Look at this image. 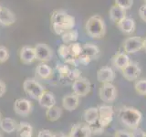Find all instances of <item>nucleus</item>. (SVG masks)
I'll list each match as a JSON object with an SVG mask.
<instances>
[{
    "instance_id": "obj_1",
    "label": "nucleus",
    "mask_w": 146,
    "mask_h": 137,
    "mask_svg": "<svg viewBox=\"0 0 146 137\" xmlns=\"http://www.w3.org/2000/svg\"><path fill=\"white\" fill-rule=\"evenodd\" d=\"M51 24L54 32L57 35L61 36L65 32L72 29L75 27V18L64 11L55 10L51 14Z\"/></svg>"
},
{
    "instance_id": "obj_2",
    "label": "nucleus",
    "mask_w": 146,
    "mask_h": 137,
    "mask_svg": "<svg viewBox=\"0 0 146 137\" xmlns=\"http://www.w3.org/2000/svg\"><path fill=\"white\" fill-rule=\"evenodd\" d=\"M119 117L123 124L132 130L139 127L143 119V114L139 110L133 107H122L119 112Z\"/></svg>"
},
{
    "instance_id": "obj_3",
    "label": "nucleus",
    "mask_w": 146,
    "mask_h": 137,
    "mask_svg": "<svg viewBox=\"0 0 146 137\" xmlns=\"http://www.w3.org/2000/svg\"><path fill=\"white\" fill-rule=\"evenodd\" d=\"M86 33L92 39L103 38L106 33V26L104 20L98 15L90 17L85 25Z\"/></svg>"
},
{
    "instance_id": "obj_4",
    "label": "nucleus",
    "mask_w": 146,
    "mask_h": 137,
    "mask_svg": "<svg viewBox=\"0 0 146 137\" xmlns=\"http://www.w3.org/2000/svg\"><path fill=\"white\" fill-rule=\"evenodd\" d=\"M23 90L29 97L35 100H38L41 94L46 90L44 87L36 79H33V78H29V79H27L24 81V83H23Z\"/></svg>"
},
{
    "instance_id": "obj_5",
    "label": "nucleus",
    "mask_w": 146,
    "mask_h": 137,
    "mask_svg": "<svg viewBox=\"0 0 146 137\" xmlns=\"http://www.w3.org/2000/svg\"><path fill=\"white\" fill-rule=\"evenodd\" d=\"M99 95L100 100L105 103H111L113 102L116 100L118 91L116 87L114 86L111 82H106L102 83V87L100 88Z\"/></svg>"
},
{
    "instance_id": "obj_6",
    "label": "nucleus",
    "mask_w": 146,
    "mask_h": 137,
    "mask_svg": "<svg viewBox=\"0 0 146 137\" xmlns=\"http://www.w3.org/2000/svg\"><path fill=\"white\" fill-rule=\"evenodd\" d=\"M90 80L84 77H79L72 83V90L79 97H85L90 91Z\"/></svg>"
},
{
    "instance_id": "obj_7",
    "label": "nucleus",
    "mask_w": 146,
    "mask_h": 137,
    "mask_svg": "<svg viewBox=\"0 0 146 137\" xmlns=\"http://www.w3.org/2000/svg\"><path fill=\"white\" fill-rule=\"evenodd\" d=\"M98 122L102 127H106L113 120V108L110 105H102L99 108Z\"/></svg>"
},
{
    "instance_id": "obj_8",
    "label": "nucleus",
    "mask_w": 146,
    "mask_h": 137,
    "mask_svg": "<svg viewBox=\"0 0 146 137\" xmlns=\"http://www.w3.org/2000/svg\"><path fill=\"white\" fill-rule=\"evenodd\" d=\"M143 39L140 37H130L123 42V49L127 54H132L143 49Z\"/></svg>"
},
{
    "instance_id": "obj_9",
    "label": "nucleus",
    "mask_w": 146,
    "mask_h": 137,
    "mask_svg": "<svg viewBox=\"0 0 146 137\" xmlns=\"http://www.w3.org/2000/svg\"><path fill=\"white\" fill-rule=\"evenodd\" d=\"M121 74L124 79L129 81L138 80L141 75V68L139 64L135 61H130V63L121 70Z\"/></svg>"
},
{
    "instance_id": "obj_10",
    "label": "nucleus",
    "mask_w": 146,
    "mask_h": 137,
    "mask_svg": "<svg viewBox=\"0 0 146 137\" xmlns=\"http://www.w3.org/2000/svg\"><path fill=\"white\" fill-rule=\"evenodd\" d=\"M14 111L19 116H29L32 112V104L25 98L17 99L14 102Z\"/></svg>"
},
{
    "instance_id": "obj_11",
    "label": "nucleus",
    "mask_w": 146,
    "mask_h": 137,
    "mask_svg": "<svg viewBox=\"0 0 146 137\" xmlns=\"http://www.w3.org/2000/svg\"><path fill=\"white\" fill-rule=\"evenodd\" d=\"M91 127L86 122H78L71 127L68 137H91Z\"/></svg>"
},
{
    "instance_id": "obj_12",
    "label": "nucleus",
    "mask_w": 146,
    "mask_h": 137,
    "mask_svg": "<svg viewBox=\"0 0 146 137\" xmlns=\"http://www.w3.org/2000/svg\"><path fill=\"white\" fill-rule=\"evenodd\" d=\"M35 53H36V59L40 61H48L51 59L53 53L52 50L47 44L38 43L35 46Z\"/></svg>"
},
{
    "instance_id": "obj_13",
    "label": "nucleus",
    "mask_w": 146,
    "mask_h": 137,
    "mask_svg": "<svg viewBox=\"0 0 146 137\" xmlns=\"http://www.w3.org/2000/svg\"><path fill=\"white\" fill-rule=\"evenodd\" d=\"M114 79H115V72L111 67L104 66L97 71V80L100 83L112 82Z\"/></svg>"
},
{
    "instance_id": "obj_14",
    "label": "nucleus",
    "mask_w": 146,
    "mask_h": 137,
    "mask_svg": "<svg viewBox=\"0 0 146 137\" xmlns=\"http://www.w3.org/2000/svg\"><path fill=\"white\" fill-rule=\"evenodd\" d=\"M117 27L123 34L130 35L134 32L136 24H135V21L133 18L126 16L125 17H123L121 21H119L117 23Z\"/></svg>"
},
{
    "instance_id": "obj_15",
    "label": "nucleus",
    "mask_w": 146,
    "mask_h": 137,
    "mask_svg": "<svg viewBox=\"0 0 146 137\" xmlns=\"http://www.w3.org/2000/svg\"><path fill=\"white\" fill-rule=\"evenodd\" d=\"M130 61V58L125 52H118L111 59L112 66L119 70H122Z\"/></svg>"
},
{
    "instance_id": "obj_16",
    "label": "nucleus",
    "mask_w": 146,
    "mask_h": 137,
    "mask_svg": "<svg viewBox=\"0 0 146 137\" xmlns=\"http://www.w3.org/2000/svg\"><path fill=\"white\" fill-rule=\"evenodd\" d=\"M80 104V97L75 93L65 95L62 99L63 108L68 112H72L78 108Z\"/></svg>"
},
{
    "instance_id": "obj_17",
    "label": "nucleus",
    "mask_w": 146,
    "mask_h": 137,
    "mask_svg": "<svg viewBox=\"0 0 146 137\" xmlns=\"http://www.w3.org/2000/svg\"><path fill=\"white\" fill-rule=\"evenodd\" d=\"M20 61L24 64H30L36 59L35 49L31 48L29 46H24L19 52Z\"/></svg>"
},
{
    "instance_id": "obj_18",
    "label": "nucleus",
    "mask_w": 146,
    "mask_h": 137,
    "mask_svg": "<svg viewBox=\"0 0 146 137\" xmlns=\"http://www.w3.org/2000/svg\"><path fill=\"white\" fill-rule=\"evenodd\" d=\"M38 103L41 107L48 109L50 107L56 105V99H55L54 94L49 90H45L38 98Z\"/></svg>"
},
{
    "instance_id": "obj_19",
    "label": "nucleus",
    "mask_w": 146,
    "mask_h": 137,
    "mask_svg": "<svg viewBox=\"0 0 146 137\" xmlns=\"http://www.w3.org/2000/svg\"><path fill=\"white\" fill-rule=\"evenodd\" d=\"M16 22V17L11 10L7 7L0 9V24L3 26H10Z\"/></svg>"
},
{
    "instance_id": "obj_20",
    "label": "nucleus",
    "mask_w": 146,
    "mask_h": 137,
    "mask_svg": "<svg viewBox=\"0 0 146 137\" xmlns=\"http://www.w3.org/2000/svg\"><path fill=\"white\" fill-rule=\"evenodd\" d=\"M100 50L97 45L92 43H86L82 46V52L81 54L85 55L90 59H96L99 58Z\"/></svg>"
},
{
    "instance_id": "obj_21",
    "label": "nucleus",
    "mask_w": 146,
    "mask_h": 137,
    "mask_svg": "<svg viewBox=\"0 0 146 137\" xmlns=\"http://www.w3.org/2000/svg\"><path fill=\"white\" fill-rule=\"evenodd\" d=\"M58 52L59 57H60L66 63H71L75 64V61H77V58H75L70 51V47L67 44H62L59 46L58 49Z\"/></svg>"
},
{
    "instance_id": "obj_22",
    "label": "nucleus",
    "mask_w": 146,
    "mask_h": 137,
    "mask_svg": "<svg viewBox=\"0 0 146 137\" xmlns=\"http://www.w3.org/2000/svg\"><path fill=\"white\" fill-rule=\"evenodd\" d=\"M83 119L89 125H93L99 120V109L96 107H90L85 110L83 113Z\"/></svg>"
},
{
    "instance_id": "obj_23",
    "label": "nucleus",
    "mask_w": 146,
    "mask_h": 137,
    "mask_svg": "<svg viewBox=\"0 0 146 137\" xmlns=\"http://www.w3.org/2000/svg\"><path fill=\"white\" fill-rule=\"evenodd\" d=\"M17 122L11 118H3L0 120V128L7 134H12L17 129Z\"/></svg>"
},
{
    "instance_id": "obj_24",
    "label": "nucleus",
    "mask_w": 146,
    "mask_h": 137,
    "mask_svg": "<svg viewBox=\"0 0 146 137\" xmlns=\"http://www.w3.org/2000/svg\"><path fill=\"white\" fill-rule=\"evenodd\" d=\"M109 16L110 19L117 24L119 21H121L123 17H126V10L116 6V5H113L109 11Z\"/></svg>"
},
{
    "instance_id": "obj_25",
    "label": "nucleus",
    "mask_w": 146,
    "mask_h": 137,
    "mask_svg": "<svg viewBox=\"0 0 146 137\" xmlns=\"http://www.w3.org/2000/svg\"><path fill=\"white\" fill-rule=\"evenodd\" d=\"M36 73L39 78L43 80H48L51 79L53 76V70L46 63L42 62L39 63L36 68Z\"/></svg>"
},
{
    "instance_id": "obj_26",
    "label": "nucleus",
    "mask_w": 146,
    "mask_h": 137,
    "mask_svg": "<svg viewBox=\"0 0 146 137\" xmlns=\"http://www.w3.org/2000/svg\"><path fill=\"white\" fill-rule=\"evenodd\" d=\"M17 132L18 137H32L33 136V127L29 122H21L17 126Z\"/></svg>"
},
{
    "instance_id": "obj_27",
    "label": "nucleus",
    "mask_w": 146,
    "mask_h": 137,
    "mask_svg": "<svg viewBox=\"0 0 146 137\" xmlns=\"http://www.w3.org/2000/svg\"><path fill=\"white\" fill-rule=\"evenodd\" d=\"M61 115H62V109L58 106H56V105L47 109V111H46V117L50 122L58 121L61 117Z\"/></svg>"
},
{
    "instance_id": "obj_28",
    "label": "nucleus",
    "mask_w": 146,
    "mask_h": 137,
    "mask_svg": "<svg viewBox=\"0 0 146 137\" xmlns=\"http://www.w3.org/2000/svg\"><path fill=\"white\" fill-rule=\"evenodd\" d=\"M78 37H79V33L76 29H70L67 32H65L64 34L61 35V39L62 41L64 42V44H71V43H74L77 41L78 39Z\"/></svg>"
},
{
    "instance_id": "obj_29",
    "label": "nucleus",
    "mask_w": 146,
    "mask_h": 137,
    "mask_svg": "<svg viewBox=\"0 0 146 137\" xmlns=\"http://www.w3.org/2000/svg\"><path fill=\"white\" fill-rule=\"evenodd\" d=\"M134 88L137 93H139L140 95H146V79L136 80Z\"/></svg>"
},
{
    "instance_id": "obj_30",
    "label": "nucleus",
    "mask_w": 146,
    "mask_h": 137,
    "mask_svg": "<svg viewBox=\"0 0 146 137\" xmlns=\"http://www.w3.org/2000/svg\"><path fill=\"white\" fill-rule=\"evenodd\" d=\"M68 47H70V53L75 58L79 57L80 55L81 54V52H82V46L80 43H77V42L71 43V44L68 45Z\"/></svg>"
},
{
    "instance_id": "obj_31",
    "label": "nucleus",
    "mask_w": 146,
    "mask_h": 137,
    "mask_svg": "<svg viewBox=\"0 0 146 137\" xmlns=\"http://www.w3.org/2000/svg\"><path fill=\"white\" fill-rule=\"evenodd\" d=\"M114 3H115L114 5L120 7L121 8L124 9V10H128L133 5V0H114Z\"/></svg>"
},
{
    "instance_id": "obj_32",
    "label": "nucleus",
    "mask_w": 146,
    "mask_h": 137,
    "mask_svg": "<svg viewBox=\"0 0 146 137\" xmlns=\"http://www.w3.org/2000/svg\"><path fill=\"white\" fill-rule=\"evenodd\" d=\"M9 58V52L6 47L0 46V63L6 62Z\"/></svg>"
},
{
    "instance_id": "obj_33",
    "label": "nucleus",
    "mask_w": 146,
    "mask_h": 137,
    "mask_svg": "<svg viewBox=\"0 0 146 137\" xmlns=\"http://www.w3.org/2000/svg\"><path fill=\"white\" fill-rule=\"evenodd\" d=\"M38 137H55V134H53V132L49 130L43 129L38 132Z\"/></svg>"
},
{
    "instance_id": "obj_34",
    "label": "nucleus",
    "mask_w": 146,
    "mask_h": 137,
    "mask_svg": "<svg viewBox=\"0 0 146 137\" xmlns=\"http://www.w3.org/2000/svg\"><path fill=\"white\" fill-rule=\"evenodd\" d=\"M114 137H132L131 132L125 130H118L116 131Z\"/></svg>"
},
{
    "instance_id": "obj_35",
    "label": "nucleus",
    "mask_w": 146,
    "mask_h": 137,
    "mask_svg": "<svg viewBox=\"0 0 146 137\" xmlns=\"http://www.w3.org/2000/svg\"><path fill=\"white\" fill-rule=\"evenodd\" d=\"M131 134H132V137H144L145 132L141 130V128L136 127L134 129H132Z\"/></svg>"
},
{
    "instance_id": "obj_36",
    "label": "nucleus",
    "mask_w": 146,
    "mask_h": 137,
    "mask_svg": "<svg viewBox=\"0 0 146 137\" xmlns=\"http://www.w3.org/2000/svg\"><path fill=\"white\" fill-rule=\"evenodd\" d=\"M139 16L141 17V19L146 23V3L140 7V9H139Z\"/></svg>"
},
{
    "instance_id": "obj_37",
    "label": "nucleus",
    "mask_w": 146,
    "mask_h": 137,
    "mask_svg": "<svg viewBox=\"0 0 146 137\" xmlns=\"http://www.w3.org/2000/svg\"><path fill=\"white\" fill-rule=\"evenodd\" d=\"M6 90H7V87H6V83L0 80V97H2V96L6 93Z\"/></svg>"
},
{
    "instance_id": "obj_38",
    "label": "nucleus",
    "mask_w": 146,
    "mask_h": 137,
    "mask_svg": "<svg viewBox=\"0 0 146 137\" xmlns=\"http://www.w3.org/2000/svg\"><path fill=\"white\" fill-rule=\"evenodd\" d=\"M55 137H68V136L62 134V132H57V134H55Z\"/></svg>"
},
{
    "instance_id": "obj_39",
    "label": "nucleus",
    "mask_w": 146,
    "mask_h": 137,
    "mask_svg": "<svg viewBox=\"0 0 146 137\" xmlns=\"http://www.w3.org/2000/svg\"><path fill=\"white\" fill-rule=\"evenodd\" d=\"M143 49H144V51L146 53V38L143 39Z\"/></svg>"
},
{
    "instance_id": "obj_40",
    "label": "nucleus",
    "mask_w": 146,
    "mask_h": 137,
    "mask_svg": "<svg viewBox=\"0 0 146 137\" xmlns=\"http://www.w3.org/2000/svg\"><path fill=\"white\" fill-rule=\"evenodd\" d=\"M0 137H3V136H2V134H0Z\"/></svg>"
},
{
    "instance_id": "obj_41",
    "label": "nucleus",
    "mask_w": 146,
    "mask_h": 137,
    "mask_svg": "<svg viewBox=\"0 0 146 137\" xmlns=\"http://www.w3.org/2000/svg\"><path fill=\"white\" fill-rule=\"evenodd\" d=\"M144 137H146V132H145V134H144Z\"/></svg>"
},
{
    "instance_id": "obj_42",
    "label": "nucleus",
    "mask_w": 146,
    "mask_h": 137,
    "mask_svg": "<svg viewBox=\"0 0 146 137\" xmlns=\"http://www.w3.org/2000/svg\"><path fill=\"white\" fill-rule=\"evenodd\" d=\"M0 117H1V113H0Z\"/></svg>"
},
{
    "instance_id": "obj_43",
    "label": "nucleus",
    "mask_w": 146,
    "mask_h": 137,
    "mask_svg": "<svg viewBox=\"0 0 146 137\" xmlns=\"http://www.w3.org/2000/svg\"><path fill=\"white\" fill-rule=\"evenodd\" d=\"M144 2H145V3H146V0H144Z\"/></svg>"
},
{
    "instance_id": "obj_44",
    "label": "nucleus",
    "mask_w": 146,
    "mask_h": 137,
    "mask_svg": "<svg viewBox=\"0 0 146 137\" xmlns=\"http://www.w3.org/2000/svg\"><path fill=\"white\" fill-rule=\"evenodd\" d=\"M0 9H1V7H0Z\"/></svg>"
}]
</instances>
